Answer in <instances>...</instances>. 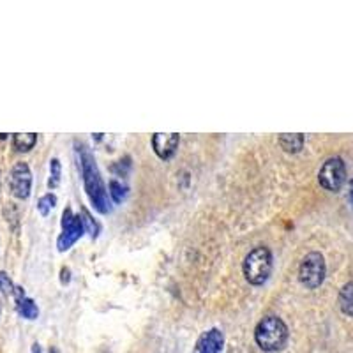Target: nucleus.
I'll return each instance as SVG.
<instances>
[{
  "mask_svg": "<svg viewBox=\"0 0 353 353\" xmlns=\"http://www.w3.org/2000/svg\"><path fill=\"white\" fill-rule=\"evenodd\" d=\"M74 150H77L78 168H80L81 182H83V189L88 200L99 214H103V216L110 214L112 212V200L108 196V188L101 176L99 166H97L92 150L85 141L78 140L74 141Z\"/></svg>",
  "mask_w": 353,
  "mask_h": 353,
  "instance_id": "1",
  "label": "nucleus"
},
{
  "mask_svg": "<svg viewBox=\"0 0 353 353\" xmlns=\"http://www.w3.org/2000/svg\"><path fill=\"white\" fill-rule=\"evenodd\" d=\"M288 325L281 318L274 316V314L261 318L254 327V341H256L258 348L267 353L281 352L288 343Z\"/></svg>",
  "mask_w": 353,
  "mask_h": 353,
  "instance_id": "2",
  "label": "nucleus"
},
{
  "mask_svg": "<svg viewBox=\"0 0 353 353\" xmlns=\"http://www.w3.org/2000/svg\"><path fill=\"white\" fill-rule=\"evenodd\" d=\"M274 258L269 248L258 245L245 254L242 261V274L251 286H263L272 274Z\"/></svg>",
  "mask_w": 353,
  "mask_h": 353,
  "instance_id": "3",
  "label": "nucleus"
},
{
  "mask_svg": "<svg viewBox=\"0 0 353 353\" xmlns=\"http://www.w3.org/2000/svg\"><path fill=\"white\" fill-rule=\"evenodd\" d=\"M327 263L323 254L318 251H311L302 258L299 265V281L307 290L320 288L321 283L325 281Z\"/></svg>",
  "mask_w": 353,
  "mask_h": 353,
  "instance_id": "4",
  "label": "nucleus"
},
{
  "mask_svg": "<svg viewBox=\"0 0 353 353\" xmlns=\"http://www.w3.org/2000/svg\"><path fill=\"white\" fill-rule=\"evenodd\" d=\"M61 226V235L57 237V249H59V253H65L83 237V221H81L80 214H74L71 207H68L62 212Z\"/></svg>",
  "mask_w": 353,
  "mask_h": 353,
  "instance_id": "5",
  "label": "nucleus"
},
{
  "mask_svg": "<svg viewBox=\"0 0 353 353\" xmlns=\"http://www.w3.org/2000/svg\"><path fill=\"white\" fill-rule=\"evenodd\" d=\"M318 182L325 191L337 193L346 182V165L341 157H329L318 172Z\"/></svg>",
  "mask_w": 353,
  "mask_h": 353,
  "instance_id": "6",
  "label": "nucleus"
},
{
  "mask_svg": "<svg viewBox=\"0 0 353 353\" xmlns=\"http://www.w3.org/2000/svg\"><path fill=\"white\" fill-rule=\"evenodd\" d=\"M9 189L11 194L18 200H27L32 189V172L27 163H17L9 173Z\"/></svg>",
  "mask_w": 353,
  "mask_h": 353,
  "instance_id": "7",
  "label": "nucleus"
},
{
  "mask_svg": "<svg viewBox=\"0 0 353 353\" xmlns=\"http://www.w3.org/2000/svg\"><path fill=\"white\" fill-rule=\"evenodd\" d=\"M150 143L159 159L170 161L179 149L181 137H179V132H154Z\"/></svg>",
  "mask_w": 353,
  "mask_h": 353,
  "instance_id": "8",
  "label": "nucleus"
},
{
  "mask_svg": "<svg viewBox=\"0 0 353 353\" xmlns=\"http://www.w3.org/2000/svg\"><path fill=\"white\" fill-rule=\"evenodd\" d=\"M223 346H225V334L217 327H212L198 337L193 353H221Z\"/></svg>",
  "mask_w": 353,
  "mask_h": 353,
  "instance_id": "9",
  "label": "nucleus"
},
{
  "mask_svg": "<svg viewBox=\"0 0 353 353\" xmlns=\"http://www.w3.org/2000/svg\"><path fill=\"white\" fill-rule=\"evenodd\" d=\"M12 297H14V307H17V313L20 314L21 318L25 320H37L39 316V307L34 302V299H30L25 293L23 286H17L14 288V293H12Z\"/></svg>",
  "mask_w": 353,
  "mask_h": 353,
  "instance_id": "10",
  "label": "nucleus"
},
{
  "mask_svg": "<svg viewBox=\"0 0 353 353\" xmlns=\"http://www.w3.org/2000/svg\"><path fill=\"white\" fill-rule=\"evenodd\" d=\"M277 141H279V145H281V149L285 150V152L297 154L301 152L302 147H304L305 138L304 134H301V132H295V134H288V132H285V134H279Z\"/></svg>",
  "mask_w": 353,
  "mask_h": 353,
  "instance_id": "11",
  "label": "nucleus"
},
{
  "mask_svg": "<svg viewBox=\"0 0 353 353\" xmlns=\"http://www.w3.org/2000/svg\"><path fill=\"white\" fill-rule=\"evenodd\" d=\"M339 309L343 311V314L353 318V281L346 283L341 290H339Z\"/></svg>",
  "mask_w": 353,
  "mask_h": 353,
  "instance_id": "12",
  "label": "nucleus"
},
{
  "mask_svg": "<svg viewBox=\"0 0 353 353\" xmlns=\"http://www.w3.org/2000/svg\"><path fill=\"white\" fill-rule=\"evenodd\" d=\"M37 143L36 132H17L12 137V145L18 152H28L34 149V145Z\"/></svg>",
  "mask_w": 353,
  "mask_h": 353,
  "instance_id": "13",
  "label": "nucleus"
},
{
  "mask_svg": "<svg viewBox=\"0 0 353 353\" xmlns=\"http://www.w3.org/2000/svg\"><path fill=\"white\" fill-rule=\"evenodd\" d=\"M108 196L110 200H112V203L121 205L122 201L125 200V196H128V188H125L122 182L112 179V181L108 182Z\"/></svg>",
  "mask_w": 353,
  "mask_h": 353,
  "instance_id": "14",
  "label": "nucleus"
},
{
  "mask_svg": "<svg viewBox=\"0 0 353 353\" xmlns=\"http://www.w3.org/2000/svg\"><path fill=\"white\" fill-rule=\"evenodd\" d=\"M81 221H83V228H85V233H88V237L92 239H97L99 237V232H101V225L97 223L96 219H94L92 216H90V212H88L85 207H81Z\"/></svg>",
  "mask_w": 353,
  "mask_h": 353,
  "instance_id": "15",
  "label": "nucleus"
},
{
  "mask_svg": "<svg viewBox=\"0 0 353 353\" xmlns=\"http://www.w3.org/2000/svg\"><path fill=\"white\" fill-rule=\"evenodd\" d=\"M61 179H62V165L61 161L57 159V157H53V159H50V179H48V188L52 189H57L59 185H61Z\"/></svg>",
  "mask_w": 353,
  "mask_h": 353,
  "instance_id": "16",
  "label": "nucleus"
},
{
  "mask_svg": "<svg viewBox=\"0 0 353 353\" xmlns=\"http://www.w3.org/2000/svg\"><path fill=\"white\" fill-rule=\"evenodd\" d=\"M57 205V196L53 193H46L37 200V212L43 217H48L50 212L55 209Z\"/></svg>",
  "mask_w": 353,
  "mask_h": 353,
  "instance_id": "17",
  "label": "nucleus"
},
{
  "mask_svg": "<svg viewBox=\"0 0 353 353\" xmlns=\"http://www.w3.org/2000/svg\"><path fill=\"white\" fill-rule=\"evenodd\" d=\"M14 288H17V285L11 281L9 274L8 272H0V292L4 293L6 297H12Z\"/></svg>",
  "mask_w": 353,
  "mask_h": 353,
  "instance_id": "18",
  "label": "nucleus"
},
{
  "mask_svg": "<svg viewBox=\"0 0 353 353\" xmlns=\"http://www.w3.org/2000/svg\"><path fill=\"white\" fill-rule=\"evenodd\" d=\"M71 283V270H69V267H62L61 269V285L65 286Z\"/></svg>",
  "mask_w": 353,
  "mask_h": 353,
  "instance_id": "19",
  "label": "nucleus"
},
{
  "mask_svg": "<svg viewBox=\"0 0 353 353\" xmlns=\"http://www.w3.org/2000/svg\"><path fill=\"white\" fill-rule=\"evenodd\" d=\"M30 353H43V350H41L39 343H34V345H32V350H30Z\"/></svg>",
  "mask_w": 353,
  "mask_h": 353,
  "instance_id": "20",
  "label": "nucleus"
},
{
  "mask_svg": "<svg viewBox=\"0 0 353 353\" xmlns=\"http://www.w3.org/2000/svg\"><path fill=\"white\" fill-rule=\"evenodd\" d=\"M350 201H352V203H353V179H352V181H350Z\"/></svg>",
  "mask_w": 353,
  "mask_h": 353,
  "instance_id": "21",
  "label": "nucleus"
},
{
  "mask_svg": "<svg viewBox=\"0 0 353 353\" xmlns=\"http://www.w3.org/2000/svg\"><path fill=\"white\" fill-rule=\"evenodd\" d=\"M0 313H2V307H0Z\"/></svg>",
  "mask_w": 353,
  "mask_h": 353,
  "instance_id": "22",
  "label": "nucleus"
}]
</instances>
